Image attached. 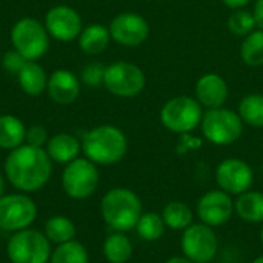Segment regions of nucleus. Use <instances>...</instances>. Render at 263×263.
Segmentation results:
<instances>
[{
	"label": "nucleus",
	"mask_w": 263,
	"mask_h": 263,
	"mask_svg": "<svg viewBox=\"0 0 263 263\" xmlns=\"http://www.w3.org/2000/svg\"><path fill=\"white\" fill-rule=\"evenodd\" d=\"M5 174L15 190L34 193L43 188L51 179L52 160L45 148L23 143L9 151L5 160Z\"/></svg>",
	"instance_id": "obj_1"
},
{
	"label": "nucleus",
	"mask_w": 263,
	"mask_h": 263,
	"mask_svg": "<svg viewBox=\"0 0 263 263\" xmlns=\"http://www.w3.org/2000/svg\"><path fill=\"white\" fill-rule=\"evenodd\" d=\"M100 213L103 222L119 233H128L136 230V225L143 214V206L140 197L129 188H112L109 190L102 202Z\"/></svg>",
	"instance_id": "obj_2"
},
{
	"label": "nucleus",
	"mask_w": 263,
	"mask_h": 263,
	"mask_svg": "<svg viewBox=\"0 0 263 263\" xmlns=\"http://www.w3.org/2000/svg\"><path fill=\"white\" fill-rule=\"evenodd\" d=\"M82 151L85 157L96 165H114L126 156L128 139L120 128L100 125L83 136Z\"/></svg>",
	"instance_id": "obj_3"
},
{
	"label": "nucleus",
	"mask_w": 263,
	"mask_h": 263,
	"mask_svg": "<svg viewBox=\"0 0 263 263\" xmlns=\"http://www.w3.org/2000/svg\"><path fill=\"white\" fill-rule=\"evenodd\" d=\"M243 125L245 123L242 122L239 112L225 106L205 109L200 122L203 137L210 143L219 146L233 145L237 142L243 134Z\"/></svg>",
	"instance_id": "obj_4"
},
{
	"label": "nucleus",
	"mask_w": 263,
	"mask_h": 263,
	"mask_svg": "<svg viewBox=\"0 0 263 263\" xmlns=\"http://www.w3.org/2000/svg\"><path fill=\"white\" fill-rule=\"evenodd\" d=\"M203 106L191 96L171 97L160 109V123L174 134H188L200 126Z\"/></svg>",
	"instance_id": "obj_5"
},
{
	"label": "nucleus",
	"mask_w": 263,
	"mask_h": 263,
	"mask_svg": "<svg viewBox=\"0 0 263 263\" xmlns=\"http://www.w3.org/2000/svg\"><path fill=\"white\" fill-rule=\"evenodd\" d=\"M11 263H48L51 259V242L37 230H22L12 234L6 245Z\"/></svg>",
	"instance_id": "obj_6"
},
{
	"label": "nucleus",
	"mask_w": 263,
	"mask_h": 263,
	"mask_svg": "<svg viewBox=\"0 0 263 263\" xmlns=\"http://www.w3.org/2000/svg\"><path fill=\"white\" fill-rule=\"evenodd\" d=\"M11 43L26 60H39L49 49V34L43 23L25 17L14 23L11 29Z\"/></svg>",
	"instance_id": "obj_7"
},
{
	"label": "nucleus",
	"mask_w": 263,
	"mask_h": 263,
	"mask_svg": "<svg viewBox=\"0 0 263 263\" xmlns=\"http://www.w3.org/2000/svg\"><path fill=\"white\" fill-rule=\"evenodd\" d=\"M146 85L145 72L131 62L119 60L106 66L103 86L116 97L131 99L139 96Z\"/></svg>",
	"instance_id": "obj_8"
},
{
	"label": "nucleus",
	"mask_w": 263,
	"mask_h": 263,
	"mask_svg": "<svg viewBox=\"0 0 263 263\" xmlns=\"http://www.w3.org/2000/svg\"><path fill=\"white\" fill-rule=\"evenodd\" d=\"M99 170L86 157H77L69 162L62 174V186L68 197L83 200L91 197L99 186Z\"/></svg>",
	"instance_id": "obj_9"
},
{
	"label": "nucleus",
	"mask_w": 263,
	"mask_h": 263,
	"mask_svg": "<svg viewBox=\"0 0 263 263\" xmlns=\"http://www.w3.org/2000/svg\"><path fill=\"white\" fill-rule=\"evenodd\" d=\"M180 248L186 259L194 263H210L219 251V239L214 228L205 223H193L182 233Z\"/></svg>",
	"instance_id": "obj_10"
},
{
	"label": "nucleus",
	"mask_w": 263,
	"mask_h": 263,
	"mask_svg": "<svg viewBox=\"0 0 263 263\" xmlns=\"http://www.w3.org/2000/svg\"><path fill=\"white\" fill-rule=\"evenodd\" d=\"M37 217L34 200L25 194H8L0 197V230L17 233L29 228Z\"/></svg>",
	"instance_id": "obj_11"
},
{
	"label": "nucleus",
	"mask_w": 263,
	"mask_h": 263,
	"mask_svg": "<svg viewBox=\"0 0 263 263\" xmlns=\"http://www.w3.org/2000/svg\"><path fill=\"white\" fill-rule=\"evenodd\" d=\"M216 182L219 190L230 196H240L251 190L254 183V171L248 162L230 157L222 160L216 168Z\"/></svg>",
	"instance_id": "obj_12"
},
{
	"label": "nucleus",
	"mask_w": 263,
	"mask_h": 263,
	"mask_svg": "<svg viewBox=\"0 0 263 263\" xmlns=\"http://www.w3.org/2000/svg\"><path fill=\"white\" fill-rule=\"evenodd\" d=\"M196 214L202 223L211 228L222 227L234 216V200L222 190H211L197 200Z\"/></svg>",
	"instance_id": "obj_13"
},
{
	"label": "nucleus",
	"mask_w": 263,
	"mask_h": 263,
	"mask_svg": "<svg viewBox=\"0 0 263 263\" xmlns=\"http://www.w3.org/2000/svg\"><path fill=\"white\" fill-rule=\"evenodd\" d=\"M43 25L49 37L65 43L79 39L83 29V22L80 14L68 5H57L51 8L45 15Z\"/></svg>",
	"instance_id": "obj_14"
},
{
	"label": "nucleus",
	"mask_w": 263,
	"mask_h": 263,
	"mask_svg": "<svg viewBox=\"0 0 263 263\" xmlns=\"http://www.w3.org/2000/svg\"><path fill=\"white\" fill-rule=\"evenodd\" d=\"M149 23L136 12H120L109 23V34L114 42L123 46H139L149 37Z\"/></svg>",
	"instance_id": "obj_15"
},
{
	"label": "nucleus",
	"mask_w": 263,
	"mask_h": 263,
	"mask_svg": "<svg viewBox=\"0 0 263 263\" xmlns=\"http://www.w3.org/2000/svg\"><path fill=\"white\" fill-rule=\"evenodd\" d=\"M228 83L220 74H203L196 83V99L205 109L222 108L228 100Z\"/></svg>",
	"instance_id": "obj_16"
},
{
	"label": "nucleus",
	"mask_w": 263,
	"mask_h": 263,
	"mask_svg": "<svg viewBox=\"0 0 263 263\" xmlns=\"http://www.w3.org/2000/svg\"><path fill=\"white\" fill-rule=\"evenodd\" d=\"M48 96L59 105H71L80 94V80L68 69H55L48 77Z\"/></svg>",
	"instance_id": "obj_17"
},
{
	"label": "nucleus",
	"mask_w": 263,
	"mask_h": 263,
	"mask_svg": "<svg viewBox=\"0 0 263 263\" xmlns=\"http://www.w3.org/2000/svg\"><path fill=\"white\" fill-rule=\"evenodd\" d=\"M45 149L52 162L68 165L79 157V153L82 151V143L72 134L59 133L48 140Z\"/></svg>",
	"instance_id": "obj_18"
},
{
	"label": "nucleus",
	"mask_w": 263,
	"mask_h": 263,
	"mask_svg": "<svg viewBox=\"0 0 263 263\" xmlns=\"http://www.w3.org/2000/svg\"><path fill=\"white\" fill-rule=\"evenodd\" d=\"M79 46L88 55H99L102 54L111 40L109 28L103 26L102 23H89L85 26L79 35Z\"/></svg>",
	"instance_id": "obj_19"
},
{
	"label": "nucleus",
	"mask_w": 263,
	"mask_h": 263,
	"mask_svg": "<svg viewBox=\"0 0 263 263\" xmlns=\"http://www.w3.org/2000/svg\"><path fill=\"white\" fill-rule=\"evenodd\" d=\"M17 80L22 91L28 96H40L48 86V76L45 69L34 60H28L23 65L17 74Z\"/></svg>",
	"instance_id": "obj_20"
},
{
	"label": "nucleus",
	"mask_w": 263,
	"mask_h": 263,
	"mask_svg": "<svg viewBox=\"0 0 263 263\" xmlns=\"http://www.w3.org/2000/svg\"><path fill=\"white\" fill-rule=\"evenodd\" d=\"M234 214L247 223H263V193L247 191L234 200Z\"/></svg>",
	"instance_id": "obj_21"
},
{
	"label": "nucleus",
	"mask_w": 263,
	"mask_h": 263,
	"mask_svg": "<svg viewBox=\"0 0 263 263\" xmlns=\"http://www.w3.org/2000/svg\"><path fill=\"white\" fill-rule=\"evenodd\" d=\"M26 128L23 122L11 114L0 116V148L12 151L25 143Z\"/></svg>",
	"instance_id": "obj_22"
},
{
	"label": "nucleus",
	"mask_w": 263,
	"mask_h": 263,
	"mask_svg": "<svg viewBox=\"0 0 263 263\" xmlns=\"http://www.w3.org/2000/svg\"><path fill=\"white\" fill-rule=\"evenodd\" d=\"M162 217L165 220L166 228L173 231H183L190 225L194 223L193 210L180 200H171L162 210Z\"/></svg>",
	"instance_id": "obj_23"
},
{
	"label": "nucleus",
	"mask_w": 263,
	"mask_h": 263,
	"mask_svg": "<svg viewBox=\"0 0 263 263\" xmlns=\"http://www.w3.org/2000/svg\"><path fill=\"white\" fill-rule=\"evenodd\" d=\"M133 243L125 233L114 231L103 242V256L109 263H126L133 256Z\"/></svg>",
	"instance_id": "obj_24"
},
{
	"label": "nucleus",
	"mask_w": 263,
	"mask_h": 263,
	"mask_svg": "<svg viewBox=\"0 0 263 263\" xmlns=\"http://www.w3.org/2000/svg\"><path fill=\"white\" fill-rule=\"evenodd\" d=\"M43 233L51 243L62 245V243L74 240L76 225L71 219L65 216H52L51 219L46 220Z\"/></svg>",
	"instance_id": "obj_25"
},
{
	"label": "nucleus",
	"mask_w": 263,
	"mask_h": 263,
	"mask_svg": "<svg viewBox=\"0 0 263 263\" xmlns=\"http://www.w3.org/2000/svg\"><path fill=\"white\" fill-rule=\"evenodd\" d=\"M242 122L253 128H263V94H248L245 96L237 109Z\"/></svg>",
	"instance_id": "obj_26"
},
{
	"label": "nucleus",
	"mask_w": 263,
	"mask_h": 263,
	"mask_svg": "<svg viewBox=\"0 0 263 263\" xmlns=\"http://www.w3.org/2000/svg\"><path fill=\"white\" fill-rule=\"evenodd\" d=\"M166 230L165 220L162 214L157 213H143L136 225V231L139 237L146 242H156L163 237Z\"/></svg>",
	"instance_id": "obj_27"
},
{
	"label": "nucleus",
	"mask_w": 263,
	"mask_h": 263,
	"mask_svg": "<svg viewBox=\"0 0 263 263\" xmlns=\"http://www.w3.org/2000/svg\"><path fill=\"white\" fill-rule=\"evenodd\" d=\"M240 57L248 66H263V29H254L243 37Z\"/></svg>",
	"instance_id": "obj_28"
},
{
	"label": "nucleus",
	"mask_w": 263,
	"mask_h": 263,
	"mask_svg": "<svg viewBox=\"0 0 263 263\" xmlns=\"http://www.w3.org/2000/svg\"><path fill=\"white\" fill-rule=\"evenodd\" d=\"M49 263H89V256L86 248L80 242L71 240L57 245V248L51 254Z\"/></svg>",
	"instance_id": "obj_29"
},
{
	"label": "nucleus",
	"mask_w": 263,
	"mask_h": 263,
	"mask_svg": "<svg viewBox=\"0 0 263 263\" xmlns=\"http://www.w3.org/2000/svg\"><path fill=\"white\" fill-rule=\"evenodd\" d=\"M228 28L234 35L247 37L257 28V25L253 12L245 8H240V9H234L228 17Z\"/></svg>",
	"instance_id": "obj_30"
},
{
	"label": "nucleus",
	"mask_w": 263,
	"mask_h": 263,
	"mask_svg": "<svg viewBox=\"0 0 263 263\" xmlns=\"http://www.w3.org/2000/svg\"><path fill=\"white\" fill-rule=\"evenodd\" d=\"M105 69H106V66H103L102 63H97V62L88 63L80 72V80L89 88H97V86L103 85Z\"/></svg>",
	"instance_id": "obj_31"
},
{
	"label": "nucleus",
	"mask_w": 263,
	"mask_h": 263,
	"mask_svg": "<svg viewBox=\"0 0 263 263\" xmlns=\"http://www.w3.org/2000/svg\"><path fill=\"white\" fill-rule=\"evenodd\" d=\"M28 60L18 51H15V49H11V51L5 52V55L2 59V65H3L5 71L9 72V74H15V76L18 74V71L23 68V65Z\"/></svg>",
	"instance_id": "obj_32"
},
{
	"label": "nucleus",
	"mask_w": 263,
	"mask_h": 263,
	"mask_svg": "<svg viewBox=\"0 0 263 263\" xmlns=\"http://www.w3.org/2000/svg\"><path fill=\"white\" fill-rule=\"evenodd\" d=\"M48 131L45 129V126L42 125H34L31 128L26 129V137H25V143L31 145V146H37V148H43L48 143Z\"/></svg>",
	"instance_id": "obj_33"
},
{
	"label": "nucleus",
	"mask_w": 263,
	"mask_h": 263,
	"mask_svg": "<svg viewBox=\"0 0 263 263\" xmlns=\"http://www.w3.org/2000/svg\"><path fill=\"white\" fill-rule=\"evenodd\" d=\"M253 15H254L257 28L263 29V0H256L254 9H253Z\"/></svg>",
	"instance_id": "obj_34"
},
{
	"label": "nucleus",
	"mask_w": 263,
	"mask_h": 263,
	"mask_svg": "<svg viewBox=\"0 0 263 263\" xmlns=\"http://www.w3.org/2000/svg\"><path fill=\"white\" fill-rule=\"evenodd\" d=\"M253 0H222L223 5H227L228 8L231 9H240V8H245L247 5H250Z\"/></svg>",
	"instance_id": "obj_35"
},
{
	"label": "nucleus",
	"mask_w": 263,
	"mask_h": 263,
	"mask_svg": "<svg viewBox=\"0 0 263 263\" xmlns=\"http://www.w3.org/2000/svg\"><path fill=\"white\" fill-rule=\"evenodd\" d=\"M165 263H194L191 262L190 259H186L185 256H174V257H170Z\"/></svg>",
	"instance_id": "obj_36"
},
{
	"label": "nucleus",
	"mask_w": 263,
	"mask_h": 263,
	"mask_svg": "<svg viewBox=\"0 0 263 263\" xmlns=\"http://www.w3.org/2000/svg\"><path fill=\"white\" fill-rule=\"evenodd\" d=\"M3 188H5V182H3V177L0 174V197L3 196Z\"/></svg>",
	"instance_id": "obj_37"
},
{
	"label": "nucleus",
	"mask_w": 263,
	"mask_h": 263,
	"mask_svg": "<svg viewBox=\"0 0 263 263\" xmlns=\"http://www.w3.org/2000/svg\"><path fill=\"white\" fill-rule=\"evenodd\" d=\"M253 263H263V256H259V257H256Z\"/></svg>",
	"instance_id": "obj_38"
},
{
	"label": "nucleus",
	"mask_w": 263,
	"mask_h": 263,
	"mask_svg": "<svg viewBox=\"0 0 263 263\" xmlns=\"http://www.w3.org/2000/svg\"><path fill=\"white\" fill-rule=\"evenodd\" d=\"M260 243H262V247H263V223H262V228H260Z\"/></svg>",
	"instance_id": "obj_39"
},
{
	"label": "nucleus",
	"mask_w": 263,
	"mask_h": 263,
	"mask_svg": "<svg viewBox=\"0 0 263 263\" xmlns=\"http://www.w3.org/2000/svg\"><path fill=\"white\" fill-rule=\"evenodd\" d=\"M156 2H160V0H156Z\"/></svg>",
	"instance_id": "obj_40"
}]
</instances>
